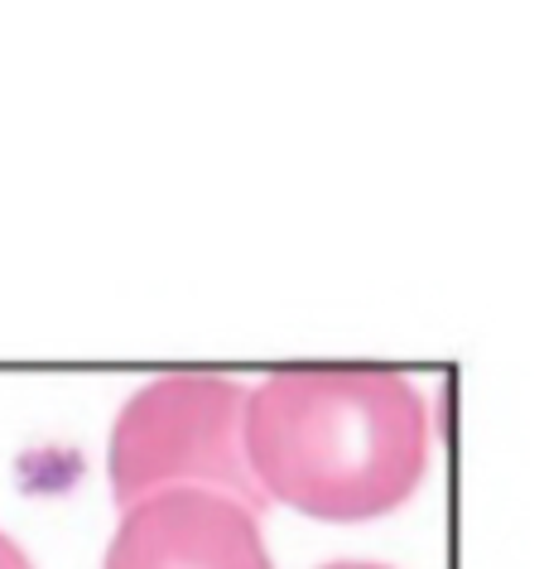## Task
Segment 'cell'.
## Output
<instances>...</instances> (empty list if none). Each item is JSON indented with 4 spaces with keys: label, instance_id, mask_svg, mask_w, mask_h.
Instances as JSON below:
<instances>
[{
    "label": "cell",
    "instance_id": "6da1fadb",
    "mask_svg": "<svg viewBox=\"0 0 544 569\" xmlns=\"http://www.w3.org/2000/svg\"><path fill=\"white\" fill-rule=\"evenodd\" d=\"M246 459L265 502L319 521H371L429 468L420 387L381 367H290L246 396Z\"/></svg>",
    "mask_w": 544,
    "mask_h": 569
},
{
    "label": "cell",
    "instance_id": "7a4b0ae2",
    "mask_svg": "<svg viewBox=\"0 0 544 569\" xmlns=\"http://www.w3.org/2000/svg\"><path fill=\"white\" fill-rule=\"evenodd\" d=\"M246 387L212 372L145 381L111 430V492L121 507L160 492H218L261 511L265 492L246 459Z\"/></svg>",
    "mask_w": 544,
    "mask_h": 569
},
{
    "label": "cell",
    "instance_id": "3957f363",
    "mask_svg": "<svg viewBox=\"0 0 544 569\" xmlns=\"http://www.w3.org/2000/svg\"><path fill=\"white\" fill-rule=\"evenodd\" d=\"M107 569H275L255 511L218 492H160L125 507Z\"/></svg>",
    "mask_w": 544,
    "mask_h": 569
},
{
    "label": "cell",
    "instance_id": "277c9868",
    "mask_svg": "<svg viewBox=\"0 0 544 569\" xmlns=\"http://www.w3.org/2000/svg\"><path fill=\"white\" fill-rule=\"evenodd\" d=\"M0 569H34V565H30V555H24L6 531H0Z\"/></svg>",
    "mask_w": 544,
    "mask_h": 569
},
{
    "label": "cell",
    "instance_id": "5b68a950",
    "mask_svg": "<svg viewBox=\"0 0 544 569\" xmlns=\"http://www.w3.org/2000/svg\"><path fill=\"white\" fill-rule=\"evenodd\" d=\"M323 569H391V565H366V560H338V565H323Z\"/></svg>",
    "mask_w": 544,
    "mask_h": 569
}]
</instances>
